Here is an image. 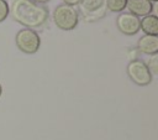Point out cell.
<instances>
[{"mask_svg": "<svg viewBox=\"0 0 158 140\" xmlns=\"http://www.w3.org/2000/svg\"><path fill=\"white\" fill-rule=\"evenodd\" d=\"M9 14L15 22L31 30L42 28L49 19L48 7L33 0H11Z\"/></svg>", "mask_w": 158, "mask_h": 140, "instance_id": "cell-1", "label": "cell"}, {"mask_svg": "<svg viewBox=\"0 0 158 140\" xmlns=\"http://www.w3.org/2000/svg\"><path fill=\"white\" fill-rule=\"evenodd\" d=\"M53 24L63 31L74 30L79 24V11L74 6L59 4L52 12Z\"/></svg>", "mask_w": 158, "mask_h": 140, "instance_id": "cell-2", "label": "cell"}, {"mask_svg": "<svg viewBox=\"0 0 158 140\" xmlns=\"http://www.w3.org/2000/svg\"><path fill=\"white\" fill-rule=\"evenodd\" d=\"M16 47L25 55H35L41 47V37L36 30L21 28L15 35Z\"/></svg>", "mask_w": 158, "mask_h": 140, "instance_id": "cell-3", "label": "cell"}, {"mask_svg": "<svg viewBox=\"0 0 158 140\" xmlns=\"http://www.w3.org/2000/svg\"><path fill=\"white\" fill-rule=\"evenodd\" d=\"M126 73H127L128 78L136 85H139V87H146V85L151 84L152 79H153V76L151 74L146 62L139 58L132 59L127 63Z\"/></svg>", "mask_w": 158, "mask_h": 140, "instance_id": "cell-4", "label": "cell"}, {"mask_svg": "<svg viewBox=\"0 0 158 140\" xmlns=\"http://www.w3.org/2000/svg\"><path fill=\"white\" fill-rule=\"evenodd\" d=\"M116 27L125 36H133L139 31V17L128 11H122L116 17Z\"/></svg>", "mask_w": 158, "mask_h": 140, "instance_id": "cell-5", "label": "cell"}, {"mask_svg": "<svg viewBox=\"0 0 158 140\" xmlns=\"http://www.w3.org/2000/svg\"><path fill=\"white\" fill-rule=\"evenodd\" d=\"M136 48L138 52L147 55V56L158 53V36L142 35L137 41Z\"/></svg>", "mask_w": 158, "mask_h": 140, "instance_id": "cell-6", "label": "cell"}, {"mask_svg": "<svg viewBox=\"0 0 158 140\" xmlns=\"http://www.w3.org/2000/svg\"><path fill=\"white\" fill-rule=\"evenodd\" d=\"M126 7L128 9V12L137 17L147 16L153 11V4L148 0H127Z\"/></svg>", "mask_w": 158, "mask_h": 140, "instance_id": "cell-7", "label": "cell"}, {"mask_svg": "<svg viewBox=\"0 0 158 140\" xmlns=\"http://www.w3.org/2000/svg\"><path fill=\"white\" fill-rule=\"evenodd\" d=\"M139 30L144 32V35L158 36V17L156 14H149L139 19Z\"/></svg>", "mask_w": 158, "mask_h": 140, "instance_id": "cell-8", "label": "cell"}, {"mask_svg": "<svg viewBox=\"0 0 158 140\" xmlns=\"http://www.w3.org/2000/svg\"><path fill=\"white\" fill-rule=\"evenodd\" d=\"M79 11V17H81V20L85 22V24H94V22H98L99 20L104 19L106 16V7L105 5L101 6L100 9L95 10V11H83V10H78Z\"/></svg>", "mask_w": 158, "mask_h": 140, "instance_id": "cell-9", "label": "cell"}, {"mask_svg": "<svg viewBox=\"0 0 158 140\" xmlns=\"http://www.w3.org/2000/svg\"><path fill=\"white\" fill-rule=\"evenodd\" d=\"M104 5L107 11L120 14L126 9L127 0H104Z\"/></svg>", "mask_w": 158, "mask_h": 140, "instance_id": "cell-10", "label": "cell"}, {"mask_svg": "<svg viewBox=\"0 0 158 140\" xmlns=\"http://www.w3.org/2000/svg\"><path fill=\"white\" fill-rule=\"evenodd\" d=\"M104 6V0H81L79 10L83 11H95Z\"/></svg>", "mask_w": 158, "mask_h": 140, "instance_id": "cell-11", "label": "cell"}, {"mask_svg": "<svg viewBox=\"0 0 158 140\" xmlns=\"http://www.w3.org/2000/svg\"><path fill=\"white\" fill-rule=\"evenodd\" d=\"M149 72L152 76H157L158 74V53L152 55L148 57V62H146Z\"/></svg>", "mask_w": 158, "mask_h": 140, "instance_id": "cell-12", "label": "cell"}, {"mask_svg": "<svg viewBox=\"0 0 158 140\" xmlns=\"http://www.w3.org/2000/svg\"><path fill=\"white\" fill-rule=\"evenodd\" d=\"M9 16V2L6 0H0V24L4 22Z\"/></svg>", "mask_w": 158, "mask_h": 140, "instance_id": "cell-13", "label": "cell"}, {"mask_svg": "<svg viewBox=\"0 0 158 140\" xmlns=\"http://www.w3.org/2000/svg\"><path fill=\"white\" fill-rule=\"evenodd\" d=\"M63 1V4H65V5H69V6H77V5H80V2H81V0H62Z\"/></svg>", "mask_w": 158, "mask_h": 140, "instance_id": "cell-14", "label": "cell"}, {"mask_svg": "<svg viewBox=\"0 0 158 140\" xmlns=\"http://www.w3.org/2000/svg\"><path fill=\"white\" fill-rule=\"evenodd\" d=\"M35 2H37V4H42V5H44V4H47V2H49L51 0H33Z\"/></svg>", "mask_w": 158, "mask_h": 140, "instance_id": "cell-15", "label": "cell"}, {"mask_svg": "<svg viewBox=\"0 0 158 140\" xmlns=\"http://www.w3.org/2000/svg\"><path fill=\"white\" fill-rule=\"evenodd\" d=\"M1 95H2V85L0 84V97H1Z\"/></svg>", "mask_w": 158, "mask_h": 140, "instance_id": "cell-16", "label": "cell"}, {"mask_svg": "<svg viewBox=\"0 0 158 140\" xmlns=\"http://www.w3.org/2000/svg\"><path fill=\"white\" fill-rule=\"evenodd\" d=\"M148 1H151V2H152V4H156V2H157V1H158V0H148Z\"/></svg>", "mask_w": 158, "mask_h": 140, "instance_id": "cell-17", "label": "cell"}]
</instances>
